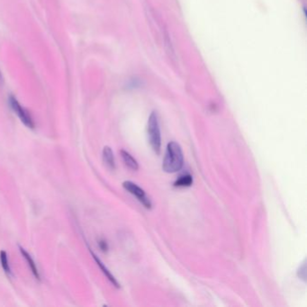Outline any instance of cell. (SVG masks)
<instances>
[{"label":"cell","mask_w":307,"mask_h":307,"mask_svg":"<svg viewBox=\"0 0 307 307\" xmlns=\"http://www.w3.org/2000/svg\"><path fill=\"white\" fill-rule=\"evenodd\" d=\"M147 133H148V140L150 143V146L152 148L155 154H161V130L158 121L157 113L152 112L150 113L148 125H147Z\"/></svg>","instance_id":"obj_2"},{"label":"cell","mask_w":307,"mask_h":307,"mask_svg":"<svg viewBox=\"0 0 307 307\" xmlns=\"http://www.w3.org/2000/svg\"><path fill=\"white\" fill-rule=\"evenodd\" d=\"M123 187H125V190L128 191L129 193L136 196V198H138V200L146 208L151 207V202H150L149 198L147 197L145 192L139 186H137L136 183L132 182V181H125L123 183Z\"/></svg>","instance_id":"obj_4"},{"label":"cell","mask_w":307,"mask_h":307,"mask_svg":"<svg viewBox=\"0 0 307 307\" xmlns=\"http://www.w3.org/2000/svg\"><path fill=\"white\" fill-rule=\"evenodd\" d=\"M91 254L92 256H93V258H94V260H95V261H97V263H98V265H99V267L101 268V271H102L103 272H104V274L106 275V278L109 279L110 281H111V283H112V284H113V285H114V286H117V287H119V284H118V282L117 281V279L114 278V277H113V275L110 273V271H108V270H107V268H106V267H105V265L103 264V262H101V260H99V258L95 256V254L92 253V252Z\"/></svg>","instance_id":"obj_7"},{"label":"cell","mask_w":307,"mask_h":307,"mask_svg":"<svg viewBox=\"0 0 307 307\" xmlns=\"http://www.w3.org/2000/svg\"><path fill=\"white\" fill-rule=\"evenodd\" d=\"M184 163L182 148L179 143L170 142L167 145L162 168L167 173H175L181 169Z\"/></svg>","instance_id":"obj_1"},{"label":"cell","mask_w":307,"mask_h":307,"mask_svg":"<svg viewBox=\"0 0 307 307\" xmlns=\"http://www.w3.org/2000/svg\"><path fill=\"white\" fill-rule=\"evenodd\" d=\"M20 252L22 253L23 256L25 257V259L27 261L28 265H29L30 268H31V271L33 272V274L34 275V277L37 279H40V275H39V272H38V270H37L36 265L34 263L33 259L30 256L29 253H27L26 250L23 249L22 247H20Z\"/></svg>","instance_id":"obj_8"},{"label":"cell","mask_w":307,"mask_h":307,"mask_svg":"<svg viewBox=\"0 0 307 307\" xmlns=\"http://www.w3.org/2000/svg\"><path fill=\"white\" fill-rule=\"evenodd\" d=\"M9 102H10L12 108L18 116L20 120L24 123V125H26L28 128H34V123H33V118L31 117L29 112L26 108H24L14 97H10Z\"/></svg>","instance_id":"obj_3"},{"label":"cell","mask_w":307,"mask_h":307,"mask_svg":"<svg viewBox=\"0 0 307 307\" xmlns=\"http://www.w3.org/2000/svg\"><path fill=\"white\" fill-rule=\"evenodd\" d=\"M0 262H1V266L3 267V270H4L6 273H10L11 272L9 263H8V254L5 251L0 252Z\"/></svg>","instance_id":"obj_10"},{"label":"cell","mask_w":307,"mask_h":307,"mask_svg":"<svg viewBox=\"0 0 307 307\" xmlns=\"http://www.w3.org/2000/svg\"><path fill=\"white\" fill-rule=\"evenodd\" d=\"M120 154L121 156H122V159H123V161H124L125 165H126L128 168H131L132 170H137V169L139 168L138 162H137V161H136L135 158L132 157L131 154L124 150H121Z\"/></svg>","instance_id":"obj_5"},{"label":"cell","mask_w":307,"mask_h":307,"mask_svg":"<svg viewBox=\"0 0 307 307\" xmlns=\"http://www.w3.org/2000/svg\"><path fill=\"white\" fill-rule=\"evenodd\" d=\"M193 184V178L190 175L180 177L175 182L176 187H190Z\"/></svg>","instance_id":"obj_9"},{"label":"cell","mask_w":307,"mask_h":307,"mask_svg":"<svg viewBox=\"0 0 307 307\" xmlns=\"http://www.w3.org/2000/svg\"><path fill=\"white\" fill-rule=\"evenodd\" d=\"M103 160L106 163V166L111 169H114L116 168V162L113 157V150L110 147L106 146L103 150Z\"/></svg>","instance_id":"obj_6"},{"label":"cell","mask_w":307,"mask_h":307,"mask_svg":"<svg viewBox=\"0 0 307 307\" xmlns=\"http://www.w3.org/2000/svg\"><path fill=\"white\" fill-rule=\"evenodd\" d=\"M99 246H100V248H101L102 250H104V251H106V250L107 249V245H106V243L105 242V241H100V242H99Z\"/></svg>","instance_id":"obj_11"}]
</instances>
